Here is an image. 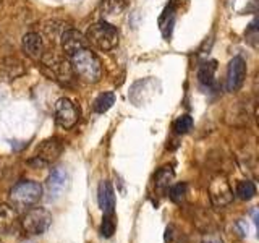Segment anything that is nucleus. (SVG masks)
Masks as SVG:
<instances>
[{"label": "nucleus", "mask_w": 259, "mask_h": 243, "mask_svg": "<svg viewBox=\"0 0 259 243\" xmlns=\"http://www.w3.org/2000/svg\"><path fill=\"white\" fill-rule=\"evenodd\" d=\"M186 191H188V185L186 183H177V185H170L168 190V198L174 202H182L186 196Z\"/></svg>", "instance_id": "nucleus-22"}, {"label": "nucleus", "mask_w": 259, "mask_h": 243, "mask_svg": "<svg viewBox=\"0 0 259 243\" xmlns=\"http://www.w3.org/2000/svg\"><path fill=\"white\" fill-rule=\"evenodd\" d=\"M18 224V211L12 205H0V233H12Z\"/></svg>", "instance_id": "nucleus-15"}, {"label": "nucleus", "mask_w": 259, "mask_h": 243, "mask_svg": "<svg viewBox=\"0 0 259 243\" xmlns=\"http://www.w3.org/2000/svg\"><path fill=\"white\" fill-rule=\"evenodd\" d=\"M42 198V186L32 180H21L10 190V202L16 211H28Z\"/></svg>", "instance_id": "nucleus-2"}, {"label": "nucleus", "mask_w": 259, "mask_h": 243, "mask_svg": "<svg viewBox=\"0 0 259 243\" xmlns=\"http://www.w3.org/2000/svg\"><path fill=\"white\" fill-rule=\"evenodd\" d=\"M235 227H237V229L240 230V235H241V237H246V235H248V225H246L245 222L238 221Z\"/></svg>", "instance_id": "nucleus-27"}, {"label": "nucleus", "mask_w": 259, "mask_h": 243, "mask_svg": "<svg viewBox=\"0 0 259 243\" xmlns=\"http://www.w3.org/2000/svg\"><path fill=\"white\" fill-rule=\"evenodd\" d=\"M177 12H178V2L177 0H172L167 7L164 13L160 15L159 18V28L162 31V36H164L167 40L172 36V29H174V24L177 21Z\"/></svg>", "instance_id": "nucleus-14"}, {"label": "nucleus", "mask_w": 259, "mask_h": 243, "mask_svg": "<svg viewBox=\"0 0 259 243\" xmlns=\"http://www.w3.org/2000/svg\"><path fill=\"white\" fill-rule=\"evenodd\" d=\"M70 62L73 73L86 83H97L102 78V63L91 49H81L70 57Z\"/></svg>", "instance_id": "nucleus-1"}, {"label": "nucleus", "mask_w": 259, "mask_h": 243, "mask_svg": "<svg viewBox=\"0 0 259 243\" xmlns=\"http://www.w3.org/2000/svg\"><path fill=\"white\" fill-rule=\"evenodd\" d=\"M44 62V67H47L51 70V76L54 79H59L65 85H70L71 79H73V70H71V65L62 59V57H57V55H49V54H44L42 59Z\"/></svg>", "instance_id": "nucleus-7"}, {"label": "nucleus", "mask_w": 259, "mask_h": 243, "mask_svg": "<svg viewBox=\"0 0 259 243\" xmlns=\"http://www.w3.org/2000/svg\"><path fill=\"white\" fill-rule=\"evenodd\" d=\"M202 243H224L221 237H217V235H207V237L202 238Z\"/></svg>", "instance_id": "nucleus-26"}, {"label": "nucleus", "mask_w": 259, "mask_h": 243, "mask_svg": "<svg viewBox=\"0 0 259 243\" xmlns=\"http://www.w3.org/2000/svg\"><path fill=\"white\" fill-rule=\"evenodd\" d=\"M68 185V172L63 167H55L52 169L51 175L47 177V193H49V199H57L62 196V193L65 191Z\"/></svg>", "instance_id": "nucleus-10"}, {"label": "nucleus", "mask_w": 259, "mask_h": 243, "mask_svg": "<svg viewBox=\"0 0 259 243\" xmlns=\"http://www.w3.org/2000/svg\"><path fill=\"white\" fill-rule=\"evenodd\" d=\"M52 224V214L49 213L46 208H34L26 211V214L23 216L21 225L26 233L29 235H42L47 232V229Z\"/></svg>", "instance_id": "nucleus-4"}, {"label": "nucleus", "mask_w": 259, "mask_h": 243, "mask_svg": "<svg viewBox=\"0 0 259 243\" xmlns=\"http://www.w3.org/2000/svg\"><path fill=\"white\" fill-rule=\"evenodd\" d=\"M174 178H175V172H174L172 167L165 166V167L159 169L156 177H154V185H156V190H159V191L168 190V186L172 185Z\"/></svg>", "instance_id": "nucleus-18"}, {"label": "nucleus", "mask_w": 259, "mask_h": 243, "mask_svg": "<svg viewBox=\"0 0 259 243\" xmlns=\"http://www.w3.org/2000/svg\"><path fill=\"white\" fill-rule=\"evenodd\" d=\"M115 233V219L113 216H104L101 225V235L104 238H110Z\"/></svg>", "instance_id": "nucleus-24"}, {"label": "nucleus", "mask_w": 259, "mask_h": 243, "mask_svg": "<svg viewBox=\"0 0 259 243\" xmlns=\"http://www.w3.org/2000/svg\"><path fill=\"white\" fill-rule=\"evenodd\" d=\"M88 44H93L99 51H113L118 46V31L107 21H97L88 28L86 31Z\"/></svg>", "instance_id": "nucleus-3"}, {"label": "nucleus", "mask_w": 259, "mask_h": 243, "mask_svg": "<svg viewBox=\"0 0 259 243\" xmlns=\"http://www.w3.org/2000/svg\"><path fill=\"white\" fill-rule=\"evenodd\" d=\"M235 194L243 199V201H249L256 196V185L251 180H241L237 183V188H235Z\"/></svg>", "instance_id": "nucleus-20"}, {"label": "nucleus", "mask_w": 259, "mask_h": 243, "mask_svg": "<svg viewBox=\"0 0 259 243\" xmlns=\"http://www.w3.org/2000/svg\"><path fill=\"white\" fill-rule=\"evenodd\" d=\"M193 128V118L190 115H180L175 122H174V130H175V133L178 135H185V133H188L190 130Z\"/></svg>", "instance_id": "nucleus-23"}, {"label": "nucleus", "mask_w": 259, "mask_h": 243, "mask_svg": "<svg viewBox=\"0 0 259 243\" xmlns=\"http://www.w3.org/2000/svg\"><path fill=\"white\" fill-rule=\"evenodd\" d=\"M207 190H209L210 202H212L215 208L229 206L233 201V190H232L229 180H227V177L222 174H217L210 178Z\"/></svg>", "instance_id": "nucleus-5"}, {"label": "nucleus", "mask_w": 259, "mask_h": 243, "mask_svg": "<svg viewBox=\"0 0 259 243\" xmlns=\"http://www.w3.org/2000/svg\"><path fill=\"white\" fill-rule=\"evenodd\" d=\"M23 243H32V241H23Z\"/></svg>", "instance_id": "nucleus-29"}, {"label": "nucleus", "mask_w": 259, "mask_h": 243, "mask_svg": "<svg viewBox=\"0 0 259 243\" xmlns=\"http://www.w3.org/2000/svg\"><path fill=\"white\" fill-rule=\"evenodd\" d=\"M130 4V0H102L99 5V12L104 18H113L121 15Z\"/></svg>", "instance_id": "nucleus-17"}, {"label": "nucleus", "mask_w": 259, "mask_h": 243, "mask_svg": "<svg viewBox=\"0 0 259 243\" xmlns=\"http://www.w3.org/2000/svg\"><path fill=\"white\" fill-rule=\"evenodd\" d=\"M63 31L65 29L62 28V23L60 21H49V23H46V26H44V32H46L49 37H51V40L55 39L59 34L62 36Z\"/></svg>", "instance_id": "nucleus-25"}, {"label": "nucleus", "mask_w": 259, "mask_h": 243, "mask_svg": "<svg viewBox=\"0 0 259 243\" xmlns=\"http://www.w3.org/2000/svg\"><path fill=\"white\" fill-rule=\"evenodd\" d=\"M115 104V94H113L112 91L109 93H102L97 96V99L94 101V112L97 113H104V112H107L112 105Z\"/></svg>", "instance_id": "nucleus-21"}, {"label": "nucleus", "mask_w": 259, "mask_h": 243, "mask_svg": "<svg viewBox=\"0 0 259 243\" xmlns=\"http://www.w3.org/2000/svg\"><path fill=\"white\" fill-rule=\"evenodd\" d=\"M97 201L99 208L102 209L104 216H113L115 213V191L109 180H102L97 190Z\"/></svg>", "instance_id": "nucleus-12"}, {"label": "nucleus", "mask_w": 259, "mask_h": 243, "mask_svg": "<svg viewBox=\"0 0 259 243\" xmlns=\"http://www.w3.org/2000/svg\"><path fill=\"white\" fill-rule=\"evenodd\" d=\"M60 46L65 55L71 57L81 49L88 47V40L83 32H79L78 29H65L60 36Z\"/></svg>", "instance_id": "nucleus-9"}, {"label": "nucleus", "mask_w": 259, "mask_h": 243, "mask_svg": "<svg viewBox=\"0 0 259 243\" xmlns=\"http://www.w3.org/2000/svg\"><path fill=\"white\" fill-rule=\"evenodd\" d=\"M54 115L57 125L68 130L73 128L79 120V109L76 107V104L70 101L68 97H62L55 102L54 107Z\"/></svg>", "instance_id": "nucleus-6"}, {"label": "nucleus", "mask_w": 259, "mask_h": 243, "mask_svg": "<svg viewBox=\"0 0 259 243\" xmlns=\"http://www.w3.org/2000/svg\"><path fill=\"white\" fill-rule=\"evenodd\" d=\"M246 78V62L243 57H233L227 68V91L235 93L243 86Z\"/></svg>", "instance_id": "nucleus-8"}, {"label": "nucleus", "mask_w": 259, "mask_h": 243, "mask_svg": "<svg viewBox=\"0 0 259 243\" xmlns=\"http://www.w3.org/2000/svg\"><path fill=\"white\" fill-rule=\"evenodd\" d=\"M0 71H2V75L7 78V79H16L24 75V65L20 59H16V57H5L0 63Z\"/></svg>", "instance_id": "nucleus-16"}, {"label": "nucleus", "mask_w": 259, "mask_h": 243, "mask_svg": "<svg viewBox=\"0 0 259 243\" xmlns=\"http://www.w3.org/2000/svg\"><path fill=\"white\" fill-rule=\"evenodd\" d=\"M62 151H63V143L60 138H57V136L49 138V140L39 144L36 159L42 162V164H49V162H54L55 159H59Z\"/></svg>", "instance_id": "nucleus-11"}, {"label": "nucleus", "mask_w": 259, "mask_h": 243, "mask_svg": "<svg viewBox=\"0 0 259 243\" xmlns=\"http://www.w3.org/2000/svg\"><path fill=\"white\" fill-rule=\"evenodd\" d=\"M217 70V62L215 60H210L201 65V68L198 71V79L201 85L204 86H212L214 85V73Z\"/></svg>", "instance_id": "nucleus-19"}, {"label": "nucleus", "mask_w": 259, "mask_h": 243, "mask_svg": "<svg viewBox=\"0 0 259 243\" xmlns=\"http://www.w3.org/2000/svg\"><path fill=\"white\" fill-rule=\"evenodd\" d=\"M170 240H172V227H167V230H165V241L168 243Z\"/></svg>", "instance_id": "nucleus-28"}, {"label": "nucleus", "mask_w": 259, "mask_h": 243, "mask_svg": "<svg viewBox=\"0 0 259 243\" xmlns=\"http://www.w3.org/2000/svg\"><path fill=\"white\" fill-rule=\"evenodd\" d=\"M23 52L32 60H40L46 54V47L42 43V37L37 32H28L23 37Z\"/></svg>", "instance_id": "nucleus-13"}, {"label": "nucleus", "mask_w": 259, "mask_h": 243, "mask_svg": "<svg viewBox=\"0 0 259 243\" xmlns=\"http://www.w3.org/2000/svg\"><path fill=\"white\" fill-rule=\"evenodd\" d=\"M0 243H4V241H2V240H0Z\"/></svg>", "instance_id": "nucleus-30"}]
</instances>
